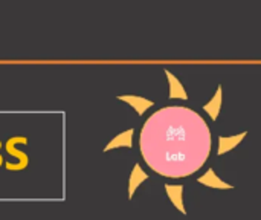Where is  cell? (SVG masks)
<instances>
[{
    "mask_svg": "<svg viewBox=\"0 0 261 220\" xmlns=\"http://www.w3.org/2000/svg\"><path fill=\"white\" fill-rule=\"evenodd\" d=\"M139 145L145 162L156 173L185 178L206 162L211 152V132L194 110L171 106L147 119Z\"/></svg>",
    "mask_w": 261,
    "mask_h": 220,
    "instance_id": "1",
    "label": "cell"
}]
</instances>
